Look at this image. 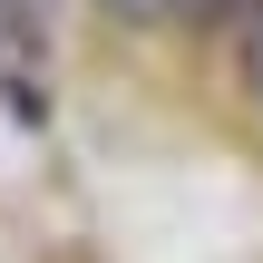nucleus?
Wrapping results in <instances>:
<instances>
[{"label": "nucleus", "mask_w": 263, "mask_h": 263, "mask_svg": "<svg viewBox=\"0 0 263 263\" xmlns=\"http://www.w3.org/2000/svg\"><path fill=\"white\" fill-rule=\"evenodd\" d=\"M127 10H146V20H224L234 0H127Z\"/></svg>", "instance_id": "f257e3e1"}, {"label": "nucleus", "mask_w": 263, "mask_h": 263, "mask_svg": "<svg viewBox=\"0 0 263 263\" xmlns=\"http://www.w3.org/2000/svg\"><path fill=\"white\" fill-rule=\"evenodd\" d=\"M254 98H263V39H254Z\"/></svg>", "instance_id": "f03ea898"}]
</instances>
